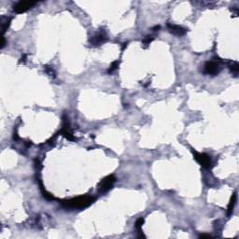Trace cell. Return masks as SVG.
Segmentation results:
<instances>
[{
	"label": "cell",
	"mask_w": 239,
	"mask_h": 239,
	"mask_svg": "<svg viewBox=\"0 0 239 239\" xmlns=\"http://www.w3.org/2000/svg\"><path fill=\"white\" fill-rule=\"evenodd\" d=\"M10 22H11V19H8L6 18V21H2L1 22V26H2V34H4L6 32V30H8L10 25Z\"/></svg>",
	"instance_id": "9"
},
{
	"label": "cell",
	"mask_w": 239,
	"mask_h": 239,
	"mask_svg": "<svg viewBox=\"0 0 239 239\" xmlns=\"http://www.w3.org/2000/svg\"><path fill=\"white\" fill-rule=\"evenodd\" d=\"M167 27H168L169 31H170L172 34H174V35H176V36L181 37V36H184V35L187 33V30H186L185 28L179 26V25H171V23H168V25H167Z\"/></svg>",
	"instance_id": "6"
},
{
	"label": "cell",
	"mask_w": 239,
	"mask_h": 239,
	"mask_svg": "<svg viewBox=\"0 0 239 239\" xmlns=\"http://www.w3.org/2000/svg\"><path fill=\"white\" fill-rule=\"evenodd\" d=\"M153 40V37H151V36H148V37H146V38L143 40V43H144V45L145 46H148V45H150V43Z\"/></svg>",
	"instance_id": "13"
},
{
	"label": "cell",
	"mask_w": 239,
	"mask_h": 239,
	"mask_svg": "<svg viewBox=\"0 0 239 239\" xmlns=\"http://www.w3.org/2000/svg\"><path fill=\"white\" fill-rule=\"evenodd\" d=\"M194 159L197 161V163L201 166L205 167V168H209V167L211 166V160H210V157L207 154L194 151Z\"/></svg>",
	"instance_id": "3"
},
{
	"label": "cell",
	"mask_w": 239,
	"mask_h": 239,
	"mask_svg": "<svg viewBox=\"0 0 239 239\" xmlns=\"http://www.w3.org/2000/svg\"><path fill=\"white\" fill-rule=\"evenodd\" d=\"M199 237H201V238H205V237H207V238H208V237H210V235H209V234H201V235H200Z\"/></svg>",
	"instance_id": "15"
},
{
	"label": "cell",
	"mask_w": 239,
	"mask_h": 239,
	"mask_svg": "<svg viewBox=\"0 0 239 239\" xmlns=\"http://www.w3.org/2000/svg\"><path fill=\"white\" fill-rule=\"evenodd\" d=\"M236 203V193H234L232 197H231V200H230V203L228 205V209H227V215L228 216H230V215L233 213V207H234V205Z\"/></svg>",
	"instance_id": "7"
},
{
	"label": "cell",
	"mask_w": 239,
	"mask_h": 239,
	"mask_svg": "<svg viewBox=\"0 0 239 239\" xmlns=\"http://www.w3.org/2000/svg\"><path fill=\"white\" fill-rule=\"evenodd\" d=\"M94 202V198L90 195L78 196L72 199L64 200L61 202L62 206L65 208L71 209H83L91 206Z\"/></svg>",
	"instance_id": "1"
},
{
	"label": "cell",
	"mask_w": 239,
	"mask_h": 239,
	"mask_svg": "<svg viewBox=\"0 0 239 239\" xmlns=\"http://www.w3.org/2000/svg\"><path fill=\"white\" fill-rule=\"evenodd\" d=\"M35 5L36 2L33 1H20L14 6L13 10L16 13H23L27 11L28 10H30L31 8H33Z\"/></svg>",
	"instance_id": "5"
},
{
	"label": "cell",
	"mask_w": 239,
	"mask_h": 239,
	"mask_svg": "<svg viewBox=\"0 0 239 239\" xmlns=\"http://www.w3.org/2000/svg\"><path fill=\"white\" fill-rule=\"evenodd\" d=\"M6 45V41H5V37H2V42H1V49H3V48L5 47Z\"/></svg>",
	"instance_id": "14"
},
{
	"label": "cell",
	"mask_w": 239,
	"mask_h": 239,
	"mask_svg": "<svg viewBox=\"0 0 239 239\" xmlns=\"http://www.w3.org/2000/svg\"><path fill=\"white\" fill-rule=\"evenodd\" d=\"M105 40H106V37L104 35H96V36H94V37H92L91 42L93 45L96 46V45H99V44L103 43Z\"/></svg>",
	"instance_id": "8"
},
{
	"label": "cell",
	"mask_w": 239,
	"mask_h": 239,
	"mask_svg": "<svg viewBox=\"0 0 239 239\" xmlns=\"http://www.w3.org/2000/svg\"><path fill=\"white\" fill-rule=\"evenodd\" d=\"M118 65H119V62H118V61H115V62H113V63L111 64V65H110L109 69H108V72H109V73H111V72H114V71L117 69Z\"/></svg>",
	"instance_id": "12"
},
{
	"label": "cell",
	"mask_w": 239,
	"mask_h": 239,
	"mask_svg": "<svg viewBox=\"0 0 239 239\" xmlns=\"http://www.w3.org/2000/svg\"><path fill=\"white\" fill-rule=\"evenodd\" d=\"M221 71V67L219 64L215 62H206L205 66H204V72L207 75L215 76L218 75Z\"/></svg>",
	"instance_id": "4"
},
{
	"label": "cell",
	"mask_w": 239,
	"mask_h": 239,
	"mask_svg": "<svg viewBox=\"0 0 239 239\" xmlns=\"http://www.w3.org/2000/svg\"><path fill=\"white\" fill-rule=\"evenodd\" d=\"M229 68H230V70L232 71L233 73H234V74H237L238 73V69H239V67H238V64L236 63V62H232V64H230L229 65Z\"/></svg>",
	"instance_id": "10"
},
{
	"label": "cell",
	"mask_w": 239,
	"mask_h": 239,
	"mask_svg": "<svg viewBox=\"0 0 239 239\" xmlns=\"http://www.w3.org/2000/svg\"><path fill=\"white\" fill-rule=\"evenodd\" d=\"M115 182H116V178L113 175H109V176L106 177L99 183V187H98L99 192L102 194L108 192V190L113 187Z\"/></svg>",
	"instance_id": "2"
},
{
	"label": "cell",
	"mask_w": 239,
	"mask_h": 239,
	"mask_svg": "<svg viewBox=\"0 0 239 239\" xmlns=\"http://www.w3.org/2000/svg\"><path fill=\"white\" fill-rule=\"evenodd\" d=\"M143 224H144V219H142V218L138 219V220L136 221V222H135V228L138 230L139 233H141V228H142V225H143Z\"/></svg>",
	"instance_id": "11"
}]
</instances>
